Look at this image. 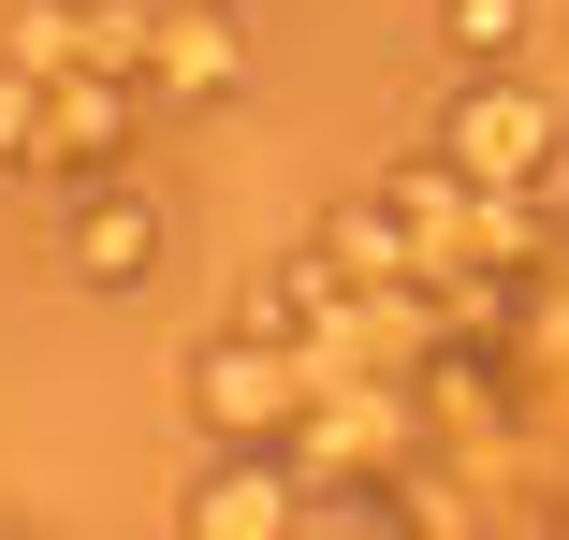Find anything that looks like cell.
<instances>
[{
    "instance_id": "1",
    "label": "cell",
    "mask_w": 569,
    "mask_h": 540,
    "mask_svg": "<svg viewBox=\"0 0 569 540\" xmlns=\"http://www.w3.org/2000/svg\"><path fill=\"white\" fill-rule=\"evenodd\" d=\"M438 147H452L468 190H540V176H555V102H540V88H468Z\"/></svg>"
},
{
    "instance_id": "2",
    "label": "cell",
    "mask_w": 569,
    "mask_h": 540,
    "mask_svg": "<svg viewBox=\"0 0 569 540\" xmlns=\"http://www.w3.org/2000/svg\"><path fill=\"white\" fill-rule=\"evenodd\" d=\"M292 394H307V380H292V366H263L249 337H234V351H204V423H219V439H278Z\"/></svg>"
},
{
    "instance_id": "3",
    "label": "cell",
    "mask_w": 569,
    "mask_h": 540,
    "mask_svg": "<svg viewBox=\"0 0 569 540\" xmlns=\"http://www.w3.org/2000/svg\"><path fill=\"white\" fill-rule=\"evenodd\" d=\"M147 263H161V204L118 190V204H88V220H73V278H88V292H132Z\"/></svg>"
},
{
    "instance_id": "4",
    "label": "cell",
    "mask_w": 569,
    "mask_h": 540,
    "mask_svg": "<svg viewBox=\"0 0 569 540\" xmlns=\"http://www.w3.org/2000/svg\"><path fill=\"white\" fill-rule=\"evenodd\" d=\"M161 73H190L204 102H234V44H219V16L190 0V16H161Z\"/></svg>"
},
{
    "instance_id": "5",
    "label": "cell",
    "mask_w": 569,
    "mask_h": 540,
    "mask_svg": "<svg viewBox=\"0 0 569 540\" xmlns=\"http://www.w3.org/2000/svg\"><path fill=\"white\" fill-rule=\"evenodd\" d=\"M278 511H292V497H278L263 468H219V497H204V526H278Z\"/></svg>"
},
{
    "instance_id": "6",
    "label": "cell",
    "mask_w": 569,
    "mask_h": 540,
    "mask_svg": "<svg viewBox=\"0 0 569 540\" xmlns=\"http://www.w3.org/2000/svg\"><path fill=\"white\" fill-rule=\"evenodd\" d=\"M452 44H468V59H511L526 16H511V0H452Z\"/></svg>"
}]
</instances>
